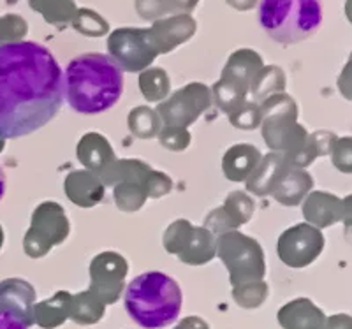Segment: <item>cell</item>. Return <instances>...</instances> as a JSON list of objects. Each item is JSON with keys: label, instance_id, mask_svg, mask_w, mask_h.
<instances>
[{"label": "cell", "instance_id": "obj_1", "mask_svg": "<svg viewBox=\"0 0 352 329\" xmlns=\"http://www.w3.org/2000/svg\"><path fill=\"white\" fill-rule=\"evenodd\" d=\"M62 102L64 73L46 46L0 43V139L36 133L58 115Z\"/></svg>", "mask_w": 352, "mask_h": 329}, {"label": "cell", "instance_id": "obj_2", "mask_svg": "<svg viewBox=\"0 0 352 329\" xmlns=\"http://www.w3.org/2000/svg\"><path fill=\"white\" fill-rule=\"evenodd\" d=\"M124 93V69L104 53H83L64 73V99L72 111L99 115L111 109Z\"/></svg>", "mask_w": 352, "mask_h": 329}, {"label": "cell", "instance_id": "obj_3", "mask_svg": "<svg viewBox=\"0 0 352 329\" xmlns=\"http://www.w3.org/2000/svg\"><path fill=\"white\" fill-rule=\"evenodd\" d=\"M178 282L162 271L141 273L127 285L124 305L129 317L144 329H162L173 324L182 312Z\"/></svg>", "mask_w": 352, "mask_h": 329}, {"label": "cell", "instance_id": "obj_4", "mask_svg": "<svg viewBox=\"0 0 352 329\" xmlns=\"http://www.w3.org/2000/svg\"><path fill=\"white\" fill-rule=\"evenodd\" d=\"M322 0H259L257 20L278 45H298L314 36L322 25Z\"/></svg>", "mask_w": 352, "mask_h": 329}, {"label": "cell", "instance_id": "obj_5", "mask_svg": "<svg viewBox=\"0 0 352 329\" xmlns=\"http://www.w3.org/2000/svg\"><path fill=\"white\" fill-rule=\"evenodd\" d=\"M109 52L122 69L138 71L155 58L157 52L150 30L143 28H122L109 37Z\"/></svg>", "mask_w": 352, "mask_h": 329}, {"label": "cell", "instance_id": "obj_6", "mask_svg": "<svg viewBox=\"0 0 352 329\" xmlns=\"http://www.w3.org/2000/svg\"><path fill=\"white\" fill-rule=\"evenodd\" d=\"M34 299H36V293L27 282H0V312L16 317L27 328L34 322Z\"/></svg>", "mask_w": 352, "mask_h": 329}, {"label": "cell", "instance_id": "obj_7", "mask_svg": "<svg viewBox=\"0 0 352 329\" xmlns=\"http://www.w3.org/2000/svg\"><path fill=\"white\" fill-rule=\"evenodd\" d=\"M196 30V23L192 18L188 16H178V18H169V20L157 21L153 28L150 30L155 45L157 52H169L175 45L185 41L190 37Z\"/></svg>", "mask_w": 352, "mask_h": 329}, {"label": "cell", "instance_id": "obj_8", "mask_svg": "<svg viewBox=\"0 0 352 329\" xmlns=\"http://www.w3.org/2000/svg\"><path fill=\"white\" fill-rule=\"evenodd\" d=\"M278 321L285 329H322L324 315L307 299H300L284 306Z\"/></svg>", "mask_w": 352, "mask_h": 329}, {"label": "cell", "instance_id": "obj_9", "mask_svg": "<svg viewBox=\"0 0 352 329\" xmlns=\"http://www.w3.org/2000/svg\"><path fill=\"white\" fill-rule=\"evenodd\" d=\"M69 294H56L52 302H44L39 306H34V321L39 322L43 328H56L67 317Z\"/></svg>", "mask_w": 352, "mask_h": 329}, {"label": "cell", "instance_id": "obj_10", "mask_svg": "<svg viewBox=\"0 0 352 329\" xmlns=\"http://www.w3.org/2000/svg\"><path fill=\"white\" fill-rule=\"evenodd\" d=\"M28 2L32 9L43 12V16L50 23H65L76 11L72 0H28Z\"/></svg>", "mask_w": 352, "mask_h": 329}, {"label": "cell", "instance_id": "obj_11", "mask_svg": "<svg viewBox=\"0 0 352 329\" xmlns=\"http://www.w3.org/2000/svg\"><path fill=\"white\" fill-rule=\"evenodd\" d=\"M71 315L78 324H94L102 317V306L99 302H96L92 294H80Z\"/></svg>", "mask_w": 352, "mask_h": 329}, {"label": "cell", "instance_id": "obj_12", "mask_svg": "<svg viewBox=\"0 0 352 329\" xmlns=\"http://www.w3.org/2000/svg\"><path fill=\"white\" fill-rule=\"evenodd\" d=\"M74 27L83 32L85 36H104L108 30V23L97 14V12L88 11V9H81L78 11V16L74 20Z\"/></svg>", "mask_w": 352, "mask_h": 329}, {"label": "cell", "instance_id": "obj_13", "mask_svg": "<svg viewBox=\"0 0 352 329\" xmlns=\"http://www.w3.org/2000/svg\"><path fill=\"white\" fill-rule=\"evenodd\" d=\"M25 34H27V23L23 18L14 16V14L0 18V43L21 41Z\"/></svg>", "mask_w": 352, "mask_h": 329}, {"label": "cell", "instance_id": "obj_14", "mask_svg": "<svg viewBox=\"0 0 352 329\" xmlns=\"http://www.w3.org/2000/svg\"><path fill=\"white\" fill-rule=\"evenodd\" d=\"M138 9L143 16H153V14H160V12L169 11V5L164 0H138Z\"/></svg>", "mask_w": 352, "mask_h": 329}, {"label": "cell", "instance_id": "obj_15", "mask_svg": "<svg viewBox=\"0 0 352 329\" xmlns=\"http://www.w3.org/2000/svg\"><path fill=\"white\" fill-rule=\"evenodd\" d=\"M0 329H27V326L9 313L0 312Z\"/></svg>", "mask_w": 352, "mask_h": 329}, {"label": "cell", "instance_id": "obj_16", "mask_svg": "<svg viewBox=\"0 0 352 329\" xmlns=\"http://www.w3.org/2000/svg\"><path fill=\"white\" fill-rule=\"evenodd\" d=\"M176 329H208V326L204 324L201 319L197 317H190V319H185L180 326Z\"/></svg>", "mask_w": 352, "mask_h": 329}, {"label": "cell", "instance_id": "obj_17", "mask_svg": "<svg viewBox=\"0 0 352 329\" xmlns=\"http://www.w3.org/2000/svg\"><path fill=\"white\" fill-rule=\"evenodd\" d=\"M329 329H351L349 328V317H335L329 322Z\"/></svg>", "mask_w": 352, "mask_h": 329}, {"label": "cell", "instance_id": "obj_18", "mask_svg": "<svg viewBox=\"0 0 352 329\" xmlns=\"http://www.w3.org/2000/svg\"><path fill=\"white\" fill-rule=\"evenodd\" d=\"M228 2L238 9H250L254 4H256L257 0H228Z\"/></svg>", "mask_w": 352, "mask_h": 329}, {"label": "cell", "instance_id": "obj_19", "mask_svg": "<svg viewBox=\"0 0 352 329\" xmlns=\"http://www.w3.org/2000/svg\"><path fill=\"white\" fill-rule=\"evenodd\" d=\"M178 8H184V9H192L196 5L197 0H173Z\"/></svg>", "mask_w": 352, "mask_h": 329}, {"label": "cell", "instance_id": "obj_20", "mask_svg": "<svg viewBox=\"0 0 352 329\" xmlns=\"http://www.w3.org/2000/svg\"><path fill=\"white\" fill-rule=\"evenodd\" d=\"M4 194H6V173H4V169L0 168V201H2Z\"/></svg>", "mask_w": 352, "mask_h": 329}, {"label": "cell", "instance_id": "obj_21", "mask_svg": "<svg viewBox=\"0 0 352 329\" xmlns=\"http://www.w3.org/2000/svg\"><path fill=\"white\" fill-rule=\"evenodd\" d=\"M0 148H2V139H0Z\"/></svg>", "mask_w": 352, "mask_h": 329}, {"label": "cell", "instance_id": "obj_22", "mask_svg": "<svg viewBox=\"0 0 352 329\" xmlns=\"http://www.w3.org/2000/svg\"><path fill=\"white\" fill-rule=\"evenodd\" d=\"M0 234H2V233H0ZM0 243H2V236H0Z\"/></svg>", "mask_w": 352, "mask_h": 329}]
</instances>
